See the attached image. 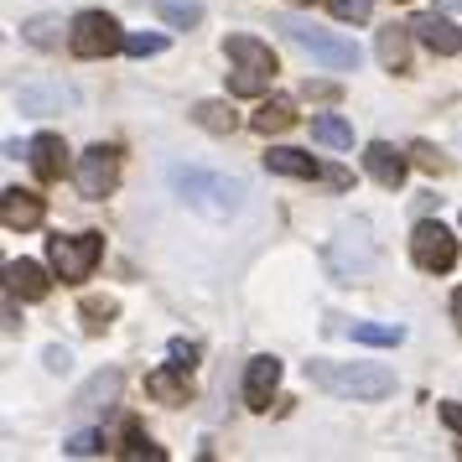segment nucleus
Instances as JSON below:
<instances>
[{
  "mask_svg": "<svg viewBox=\"0 0 462 462\" xmlns=\"http://www.w3.org/2000/svg\"><path fill=\"white\" fill-rule=\"evenodd\" d=\"M307 379L328 395L343 400H384L395 395V374L379 369V364H333V358H312L307 364Z\"/></svg>",
  "mask_w": 462,
  "mask_h": 462,
  "instance_id": "obj_1",
  "label": "nucleus"
},
{
  "mask_svg": "<svg viewBox=\"0 0 462 462\" xmlns=\"http://www.w3.org/2000/svg\"><path fill=\"white\" fill-rule=\"evenodd\" d=\"M171 188L182 192V203L208 218H229L245 203V182L239 177H224V171H203V167H177L171 171Z\"/></svg>",
  "mask_w": 462,
  "mask_h": 462,
  "instance_id": "obj_2",
  "label": "nucleus"
},
{
  "mask_svg": "<svg viewBox=\"0 0 462 462\" xmlns=\"http://www.w3.org/2000/svg\"><path fill=\"white\" fill-rule=\"evenodd\" d=\"M275 32H286V42L301 47V52L317 58L322 68H337V73H354L358 68V47L348 42V37H337V32L312 26L307 16H275Z\"/></svg>",
  "mask_w": 462,
  "mask_h": 462,
  "instance_id": "obj_3",
  "label": "nucleus"
},
{
  "mask_svg": "<svg viewBox=\"0 0 462 462\" xmlns=\"http://www.w3.org/2000/svg\"><path fill=\"white\" fill-rule=\"evenodd\" d=\"M68 47H73V58H109V52L125 47V32H120V22L105 16V11H84V16H73Z\"/></svg>",
  "mask_w": 462,
  "mask_h": 462,
  "instance_id": "obj_4",
  "label": "nucleus"
},
{
  "mask_svg": "<svg viewBox=\"0 0 462 462\" xmlns=\"http://www.w3.org/2000/svg\"><path fill=\"white\" fill-rule=\"evenodd\" d=\"M99 254H105V239L99 234H73V239H52L47 245V260H52V271L63 275V281H88L94 265H99Z\"/></svg>",
  "mask_w": 462,
  "mask_h": 462,
  "instance_id": "obj_5",
  "label": "nucleus"
},
{
  "mask_svg": "<svg viewBox=\"0 0 462 462\" xmlns=\"http://www.w3.org/2000/svg\"><path fill=\"white\" fill-rule=\"evenodd\" d=\"M411 254H416L420 271H452L457 265V239L452 229H441L437 218H420L416 229H411Z\"/></svg>",
  "mask_w": 462,
  "mask_h": 462,
  "instance_id": "obj_6",
  "label": "nucleus"
},
{
  "mask_svg": "<svg viewBox=\"0 0 462 462\" xmlns=\"http://www.w3.org/2000/svg\"><path fill=\"white\" fill-rule=\"evenodd\" d=\"M73 182L84 198H109L115 182H120V151L115 146H88L79 156V167H73Z\"/></svg>",
  "mask_w": 462,
  "mask_h": 462,
  "instance_id": "obj_7",
  "label": "nucleus"
},
{
  "mask_svg": "<svg viewBox=\"0 0 462 462\" xmlns=\"http://www.w3.org/2000/svg\"><path fill=\"white\" fill-rule=\"evenodd\" d=\"M16 105L26 115H63V109H79V88H68L63 79H52V84H22L16 88Z\"/></svg>",
  "mask_w": 462,
  "mask_h": 462,
  "instance_id": "obj_8",
  "label": "nucleus"
},
{
  "mask_svg": "<svg viewBox=\"0 0 462 462\" xmlns=\"http://www.w3.org/2000/svg\"><path fill=\"white\" fill-rule=\"evenodd\" d=\"M364 167H369V177L379 188H400L405 171H411V151H395L390 141H369L364 146Z\"/></svg>",
  "mask_w": 462,
  "mask_h": 462,
  "instance_id": "obj_9",
  "label": "nucleus"
},
{
  "mask_svg": "<svg viewBox=\"0 0 462 462\" xmlns=\"http://www.w3.org/2000/svg\"><path fill=\"white\" fill-rule=\"evenodd\" d=\"M42 218H47V203L37 192H26V188L0 192V224H5V229H37Z\"/></svg>",
  "mask_w": 462,
  "mask_h": 462,
  "instance_id": "obj_10",
  "label": "nucleus"
},
{
  "mask_svg": "<svg viewBox=\"0 0 462 462\" xmlns=\"http://www.w3.org/2000/svg\"><path fill=\"white\" fill-rule=\"evenodd\" d=\"M275 384H281V358H271V354L250 358V374H245V405H250V411H271Z\"/></svg>",
  "mask_w": 462,
  "mask_h": 462,
  "instance_id": "obj_11",
  "label": "nucleus"
},
{
  "mask_svg": "<svg viewBox=\"0 0 462 462\" xmlns=\"http://www.w3.org/2000/svg\"><path fill=\"white\" fill-rule=\"evenodd\" d=\"M411 32H416L437 58H447V52H457V47H462V32L447 22L441 11H420V16H411Z\"/></svg>",
  "mask_w": 462,
  "mask_h": 462,
  "instance_id": "obj_12",
  "label": "nucleus"
},
{
  "mask_svg": "<svg viewBox=\"0 0 462 462\" xmlns=\"http://www.w3.org/2000/svg\"><path fill=\"white\" fill-rule=\"evenodd\" d=\"M5 291L22 296V301H42V296L52 291V281H47V271L37 260H11V265H5Z\"/></svg>",
  "mask_w": 462,
  "mask_h": 462,
  "instance_id": "obj_13",
  "label": "nucleus"
},
{
  "mask_svg": "<svg viewBox=\"0 0 462 462\" xmlns=\"http://www.w3.org/2000/svg\"><path fill=\"white\" fill-rule=\"evenodd\" d=\"M115 395H120V374H115V369H99V374H94L84 390L73 395V416H94V411H109V405H115Z\"/></svg>",
  "mask_w": 462,
  "mask_h": 462,
  "instance_id": "obj_14",
  "label": "nucleus"
},
{
  "mask_svg": "<svg viewBox=\"0 0 462 462\" xmlns=\"http://www.w3.org/2000/svg\"><path fill=\"white\" fill-rule=\"evenodd\" d=\"M26 156H32V167H37V177H42V182H58V177L68 171L63 135H37V141L26 146Z\"/></svg>",
  "mask_w": 462,
  "mask_h": 462,
  "instance_id": "obj_15",
  "label": "nucleus"
},
{
  "mask_svg": "<svg viewBox=\"0 0 462 462\" xmlns=\"http://www.w3.org/2000/svg\"><path fill=\"white\" fill-rule=\"evenodd\" d=\"M224 52H229L239 68H254V73H271V79H275V52L260 42V37H229Z\"/></svg>",
  "mask_w": 462,
  "mask_h": 462,
  "instance_id": "obj_16",
  "label": "nucleus"
},
{
  "mask_svg": "<svg viewBox=\"0 0 462 462\" xmlns=\"http://www.w3.org/2000/svg\"><path fill=\"white\" fill-rule=\"evenodd\" d=\"M374 52L390 73H405V68H411V26H384Z\"/></svg>",
  "mask_w": 462,
  "mask_h": 462,
  "instance_id": "obj_17",
  "label": "nucleus"
},
{
  "mask_svg": "<svg viewBox=\"0 0 462 462\" xmlns=\"http://www.w3.org/2000/svg\"><path fill=\"white\" fill-rule=\"evenodd\" d=\"M146 390L162 400V405H188V369H177V364H171V369H151Z\"/></svg>",
  "mask_w": 462,
  "mask_h": 462,
  "instance_id": "obj_18",
  "label": "nucleus"
},
{
  "mask_svg": "<svg viewBox=\"0 0 462 462\" xmlns=\"http://www.w3.org/2000/svg\"><path fill=\"white\" fill-rule=\"evenodd\" d=\"M343 333L354 337V343H369V348H395V343H405V328L400 322H348Z\"/></svg>",
  "mask_w": 462,
  "mask_h": 462,
  "instance_id": "obj_19",
  "label": "nucleus"
},
{
  "mask_svg": "<svg viewBox=\"0 0 462 462\" xmlns=\"http://www.w3.org/2000/svg\"><path fill=\"white\" fill-rule=\"evenodd\" d=\"M192 120L208 130V135H234V130H239V115H234L224 99H203V105H192Z\"/></svg>",
  "mask_w": 462,
  "mask_h": 462,
  "instance_id": "obj_20",
  "label": "nucleus"
},
{
  "mask_svg": "<svg viewBox=\"0 0 462 462\" xmlns=\"http://www.w3.org/2000/svg\"><path fill=\"white\" fill-rule=\"evenodd\" d=\"M265 167L281 171V177H322L328 167H317L307 151H291V146H275L271 156H265Z\"/></svg>",
  "mask_w": 462,
  "mask_h": 462,
  "instance_id": "obj_21",
  "label": "nucleus"
},
{
  "mask_svg": "<svg viewBox=\"0 0 462 462\" xmlns=\"http://www.w3.org/2000/svg\"><path fill=\"white\" fill-rule=\"evenodd\" d=\"M22 37L32 47H63L73 37V26H63L58 16H32V22H22Z\"/></svg>",
  "mask_w": 462,
  "mask_h": 462,
  "instance_id": "obj_22",
  "label": "nucleus"
},
{
  "mask_svg": "<svg viewBox=\"0 0 462 462\" xmlns=\"http://www.w3.org/2000/svg\"><path fill=\"white\" fill-rule=\"evenodd\" d=\"M291 99H265V105L250 115V125L260 130V135H281V130H291Z\"/></svg>",
  "mask_w": 462,
  "mask_h": 462,
  "instance_id": "obj_23",
  "label": "nucleus"
},
{
  "mask_svg": "<svg viewBox=\"0 0 462 462\" xmlns=\"http://www.w3.org/2000/svg\"><path fill=\"white\" fill-rule=\"evenodd\" d=\"M151 5H156V16L167 26H177V32H188V26L203 22V5H198V0H151Z\"/></svg>",
  "mask_w": 462,
  "mask_h": 462,
  "instance_id": "obj_24",
  "label": "nucleus"
},
{
  "mask_svg": "<svg viewBox=\"0 0 462 462\" xmlns=\"http://www.w3.org/2000/svg\"><path fill=\"white\" fill-rule=\"evenodd\" d=\"M312 135L322 141V146H337V151L354 146V125H348V120H337V115H317V120H312Z\"/></svg>",
  "mask_w": 462,
  "mask_h": 462,
  "instance_id": "obj_25",
  "label": "nucleus"
},
{
  "mask_svg": "<svg viewBox=\"0 0 462 462\" xmlns=\"http://www.w3.org/2000/svg\"><path fill=\"white\" fill-rule=\"evenodd\" d=\"M115 296H84V307H79V317H84V333H105L109 322H115Z\"/></svg>",
  "mask_w": 462,
  "mask_h": 462,
  "instance_id": "obj_26",
  "label": "nucleus"
},
{
  "mask_svg": "<svg viewBox=\"0 0 462 462\" xmlns=\"http://www.w3.org/2000/svg\"><path fill=\"white\" fill-rule=\"evenodd\" d=\"M265 88H271V73H254V68H234L229 73V94H239V99H254Z\"/></svg>",
  "mask_w": 462,
  "mask_h": 462,
  "instance_id": "obj_27",
  "label": "nucleus"
},
{
  "mask_svg": "<svg viewBox=\"0 0 462 462\" xmlns=\"http://www.w3.org/2000/svg\"><path fill=\"white\" fill-rule=\"evenodd\" d=\"M125 52L130 58H156V52H167V37H162V32H130Z\"/></svg>",
  "mask_w": 462,
  "mask_h": 462,
  "instance_id": "obj_28",
  "label": "nucleus"
},
{
  "mask_svg": "<svg viewBox=\"0 0 462 462\" xmlns=\"http://www.w3.org/2000/svg\"><path fill=\"white\" fill-rule=\"evenodd\" d=\"M63 452H68V457H94V452H105V437H99V431H79Z\"/></svg>",
  "mask_w": 462,
  "mask_h": 462,
  "instance_id": "obj_29",
  "label": "nucleus"
},
{
  "mask_svg": "<svg viewBox=\"0 0 462 462\" xmlns=\"http://www.w3.org/2000/svg\"><path fill=\"white\" fill-rule=\"evenodd\" d=\"M337 22H369V0H333Z\"/></svg>",
  "mask_w": 462,
  "mask_h": 462,
  "instance_id": "obj_30",
  "label": "nucleus"
},
{
  "mask_svg": "<svg viewBox=\"0 0 462 462\" xmlns=\"http://www.w3.org/2000/svg\"><path fill=\"white\" fill-rule=\"evenodd\" d=\"M120 457H151V462H162L167 452H162V447H151V441L141 437V431H130V447L120 452Z\"/></svg>",
  "mask_w": 462,
  "mask_h": 462,
  "instance_id": "obj_31",
  "label": "nucleus"
},
{
  "mask_svg": "<svg viewBox=\"0 0 462 462\" xmlns=\"http://www.w3.org/2000/svg\"><path fill=\"white\" fill-rule=\"evenodd\" d=\"M411 162H416L420 171H441V151L426 146V141H416V146H411Z\"/></svg>",
  "mask_w": 462,
  "mask_h": 462,
  "instance_id": "obj_32",
  "label": "nucleus"
},
{
  "mask_svg": "<svg viewBox=\"0 0 462 462\" xmlns=\"http://www.w3.org/2000/svg\"><path fill=\"white\" fill-rule=\"evenodd\" d=\"M42 364H47V369H52V374H68V369H73V354H68L63 343H52V348H47V354H42Z\"/></svg>",
  "mask_w": 462,
  "mask_h": 462,
  "instance_id": "obj_33",
  "label": "nucleus"
},
{
  "mask_svg": "<svg viewBox=\"0 0 462 462\" xmlns=\"http://www.w3.org/2000/svg\"><path fill=\"white\" fill-rule=\"evenodd\" d=\"M171 358H177V369H192V364H198V343H188V337H171Z\"/></svg>",
  "mask_w": 462,
  "mask_h": 462,
  "instance_id": "obj_34",
  "label": "nucleus"
},
{
  "mask_svg": "<svg viewBox=\"0 0 462 462\" xmlns=\"http://www.w3.org/2000/svg\"><path fill=\"white\" fill-rule=\"evenodd\" d=\"M441 420H447L452 431H462V400H447V405H441Z\"/></svg>",
  "mask_w": 462,
  "mask_h": 462,
  "instance_id": "obj_35",
  "label": "nucleus"
},
{
  "mask_svg": "<svg viewBox=\"0 0 462 462\" xmlns=\"http://www.w3.org/2000/svg\"><path fill=\"white\" fill-rule=\"evenodd\" d=\"M322 182H333V188H348V171H343V167H328V171H322Z\"/></svg>",
  "mask_w": 462,
  "mask_h": 462,
  "instance_id": "obj_36",
  "label": "nucleus"
},
{
  "mask_svg": "<svg viewBox=\"0 0 462 462\" xmlns=\"http://www.w3.org/2000/svg\"><path fill=\"white\" fill-rule=\"evenodd\" d=\"M452 317H457V333H462V291L452 296Z\"/></svg>",
  "mask_w": 462,
  "mask_h": 462,
  "instance_id": "obj_37",
  "label": "nucleus"
},
{
  "mask_svg": "<svg viewBox=\"0 0 462 462\" xmlns=\"http://www.w3.org/2000/svg\"><path fill=\"white\" fill-rule=\"evenodd\" d=\"M437 5H441V11H457L462 0H437Z\"/></svg>",
  "mask_w": 462,
  "mask_h": 462,
  "instance_id": "obj_38",
  "label": "nucleus"
},
{
  "mask_svg": "<svg viewBox=\"0 0 462 462\" xmlns=\"http://www.w3.org/2000/svg\"><path fill=\"white\" fill-rule=\"evenodd\" d=\"M291 5H312V0H291Z\"/></svg>",
  "mask_w": 462,
  "mask_h": 462,
  "instance_id": "obj_39",
  "label": "nucleus"
}]
</instances>
